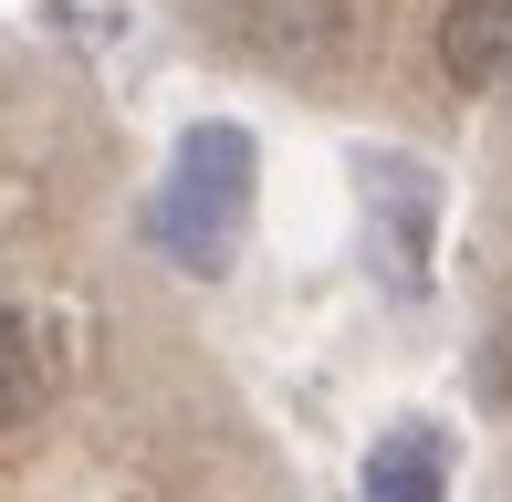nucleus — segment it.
<instances>
[{"mask_svg": "<svg viewBox=\"0 0 512 502\" xmlns=\"http://www.w3.org/2000/svg\"><path fill=\"white\" fill-rule=\"evenodd\" d=\"M32 408H42V346H32V325L0 304V429H21Z\"/></svg>", "mask_w": 512, "mask_h": 502, "instance_id": "nucleus-5", "label": "nucleus"}, {"mask_svg": "<svg viewBox=\"0 0 512 502\" xmlns=\"http://www.w3.org/2000/svg\"><path fill=\"white\" fill-rule=\"evenodd\" d=\"M439 74L471 95H512V0H450L439 11Z\"/></svg>", "mask_w": 512, "mask_h": 502, "instance_id": "nucleus-2", "label": "nucleus"}, {"mask_svg": "<svg viewBox=\"0 0 512 502\" xmlns=\"http://www.w3.org/2000/svg\"><path fill=\"white\" fill-rule=\"evenodd\" d=\"M481 398H502V408H512V314L492 325V346H481Z\"/></svg>", "mask_w": 512, "mask_h": 502, "instance_id": "nucleus-6", "label": "nucleus"}, {"mask_svg": "<svg viewBox=\"0 0 512 502\" xmlns=\"http://www.w3.org/2000/svg\"><path fill=\"white\" fill-rule=\"evenodd\" d=\"M241 231H251V136L241 126H189L147 199V241L157 262L178 272H230L241 262Z\"/></svg>", "mask_w": 512, "mask_h": 502, "instance_id": "nucleus-1", "label": "nucleus"}, {"mask_svg": "<svg viewBox=\"0 0 512 502\" xmlns=\"http://www.w3.org/2000/svg\"><path fill=\"white\" fill-rule=\"evenodd\" d=\"M241 32L272 63H335L345 53V0H241Z\"/></svg>", "mask_w": 512, "mask_h": 502, "instance_id": "nucleus-4", "label": "nucleus"}, {"mask_svg": "<svg viewBox=\"0 0 512 502\" xmlns=\"http://www.w3.org/2000/svg\"><path fill=\"white\" fill-rule=\"evenodd\" d=\"M356 502H450V440H439L429 419H398L377 450H366Z\"/></svg>", "mask_w": 512, "mask_h": 502, "instance_id": "nucleus-3", "label": "nucleus"}]
</instances>
